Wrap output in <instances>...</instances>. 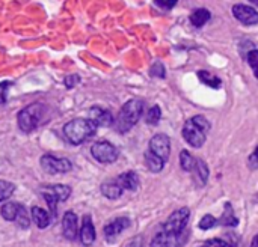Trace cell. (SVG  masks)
<instances>
[{
    "instance_id": "2",
    "label": "cell",
    "mask_w": 258,
    "mask_h": 247,
    "mask_svg": "<svg viewBox=\"0 0 258 247\" xmlns=\"http://www.w3.org/2000/svg\"><path fill=\"white\" fill-rule=\"evenodd\" d=\"M210 131V122L204 116L190 118L183 127V137L194 148H201Z\"/></svg>"
},
{
    "instance_id": "3",
    "label": "cell",
    "mask_w": 258,
    "mask_h": 247,
    "mask_svg": "<svg viewBox=\"0 0 258 247\" xmlns=\"http://www.w3.org/2000/svg\"><path fill=\"white\" fill-rule=\"evenodd\" d=\"M45 112H47V109L41 103H35V104L24 107L18 113V127L21 128V131L30 133V131L36 130L44 122Z\"/></svg>"
},
{
    "instance_id": "37",
    "label": "cell",
    "mask_w": 258,
    "mask_h": 247,
    "mask_svg": "<svg viewBox=\"0 0 258 247\" xmlns=\"http://www.w3.org/2000/svg\"><path fill=\"white\" fill-rule=\"evenodd\" d=\"M251 163H258V146L255 148V151H254V154L251 157Z\"/></svg>"
},
{
    "instance_id": "4",
    "label": "cell",
    "mask_w": 258,
    "mask_h": 247,
    "mask_svg": "<svg viewBox=\"0 0 258 247\" xmlns=\"http://www.w3.org/2000/svg\"><path fill=\"white\" fill-rule=\"evenodd\" d=\"M144 112V103L141 100H130L127 101L122 109L119 110L118 119H116V128L121 133L128 131L133 125L138 124L139 118Z\"/></svg>"
},
{
    "instance_id": "40",
    "label": "cell",
    "mask_w": 258,
    "mask_h": 247,
    "mask_svg": "<svg viewBox=\"0 0 258 247\" xmlns=\"http://www.w3.org/2000/svg\"><path fill=\"white\" fill-rule=\"evenodd\" d=\"M201 247H207V244H204V246H201Z\"/></svg>"
},
{
    "instance_id": "6",
    "label": "cell",
    "mask_w": 258,
    "mask_h": 247,
    "mask_svg": "<svg viewBox=\"0 0 258 247\" xmlns=\"http://www.w3.org/2000/svg\"><path fill=\"white\" fill-rule=\"evenodd\" d=\"M91 154L92 157L100 161V163H104V164H109V163H113L116 161L118 158V149L109 143V142H97L91 146Z\"/></svg>"
},
{
    "instance_id": "1",
    "label": "cell",
    "mask_w": 258,
    "mask_h": 247,
    "mask_svg": "<svg viewBox=\"0 0 258 247\" xmlns=\"http://www.w3.org/2000/svg\"><path fill=\"white\" fill-rule=\"evenodd\" d=\"M97 131V125L88 118H77L73 119L70 122L65 124L63 127V134L67 137L68 142H71L73 145H80L83 142H86L88 139H91Z\"/></svg>"
},
{
    "instance_id": "10",
    "label": "cell",
    "mask_w": 258,
    "mask_h": 247,
    "mask_svg": "<svg viewBox=\"0 0 258 247\" xmlns=\"http://www.w3.org/2000/svg\"><path fill=\"white\" fill-rule=\"evenodd\" d=\"M233 15L246 26H252L258 23V12L254 8L246 5H236L233 8Z\"/></svg>"
},
{
    "instance_id": "11",
    "label": "cell",
    "mask_w": 258,
    "mask_h": 247,
    "mask_svg": "<svg viewBox=\"0 0 258 247\" xmlns=\"http://www.w3.org/2000/svg\"><path fill=\"white\" fill-rule=\"evenodd\" d=\"M89 119L97 127H110L113 124V116L109 110L103 107H92L89 110Z\"/></svg>"
},
{
    "instance_id": "12",
    "label": "cell",
    "mask_w": 258,
    "mask_h": 247,
    "mask_svg": "<svg viewBox=\"0 0 258 247\" xmlns=\"http://www.w3.org/2000/svg\"><path fill=\"white\" fill-rule=\"evenodd\" d=\"M62 231H63V237L67 240H76L77 237V216L73 213V211H67L63 214V219H62Z\"/></svg>"
},
{
    "instance_id": "22",
    "label": "cell",
    "mask_w": 258,
    "mask_h": 247,
    "mask_svg": "<svg viewBox=\"0 0 258 247\" xmlns=\"http://www.w3.org/2000/svg\"><path fill=\"white\" fill-rule=\"evenodd\" d=\"M210 20V12L207 9H197L192 15H190V23L195 27H203L207 21Z\"/></svg>"
},
{
    "instance_id": "18",
    "label": "cell",
    "mask_w": 258,
    "mask_h": 247,
    "mask_svg": "<svg viewBox=\"0 0 258 247\" xmlns=\"http://www.w3.org/2000/svg\"><path fill=\"white\" fill-rule=\"evenodd\" d=\"M192 171L195 172V178H197L198 184L204 186L207 183V178H209V168H207V164L203 160H195V164H194Z\"/></svg>"
},
{
    "instance_id": "29",
    "label": "cell",
    "mask_w": 258,
    "mask_h": 247,
    "mask_svg": "<svg viewBox=\"0 0 258 247\" xmlns=\"http://www.w3.org/2000/svg\"><path fill=\"white\" fill-rule=\"evenodd\" d=\"M248 63L251 65V68L254 69V74L258 78V50H252L248 53Z\"/></svg>"
},
{
    "instance_id": "21",
    "label": "cell",
    "mask_w": 258,
    "mask_h": 247,
    "mask_svg": "<svg viewBox=\"0 0 258 247\" xmlns=\"http://www.w3.org/2000/svg\"><path fill=\"white\" fill-rule=\"evenodd\" d=\"M47 189L57 198L59 202H63L70 198L71 195V189L68 186H63V184H54V186H47Z\"/></svg>"
},
{
    "instance_id": "17",
    "label": "cell",
    "mask_w": 258,
    "mask_h": 247,
    "mask_svg": "<svg viewBox=\"0 0 258 247\" xmlns=\"http://www.w3.org/2000/svg\"><path fill=\"white\" fill-rule=\"evenodd\" d=\"M32 219L35 222V225L39 229H44L50 225V216L45 210L39 208V207H33L32 208Z\"/></svg>"
},
{
    "instance_id": "26",
    "label": "cell",
    "mask_w": 258,
    "mask_h": 247,
    "mask_svg": "<svg viewBox=\"0 0 258 247\" xmlns=\"http://www.w3.org/2000/svg\"><path fill=\"white\" fill-rule=\"evenodd\" d=\"M14 190H15V186L12 183H8V181L0 180V202H3L8 198H11V195L14 193Z\"/></svg>"
},
{
    "instance_id": "25",
    "label": "cell",
    "mask_w": 258,
    "mask_h": 247,
    "mask_svg": "<svg viewBox=\"0 0 258 247\" xmlns=\"http://www.w3.org/2000/svg\"><path fill=\"white\" fill-rule=\"evenodd\" d=\"M221 223H222L224 226H236V225H237V219H236V216H234V213H233L230 204L225 205V213L222 214Z\"/></svg>"
},
{
    "instance_id": "7",
    "label": "cell",
    "mask_w": 258,
    "mask_h": 247,
    "mask_svg": "<svg viewBox=\"0 0 258 247\" xmlns=\"http://www.w3.org/2000/svg\"><path fill=\"white\" fill-rule=\"evenodd\" d=\"M187 240V231H183L180 234H171V232H160L157 234L150 247H183Z\"/></svg>"
},
{
    "instance_id": "13",
    "label": "cell",
    "mask_w": 258,
    "mask_h": 247,
    "mask_svg": "<svg viewBox=\"0 0 258 247\" xmlns=\"http://www.w3.org/2000/svg\"><path fill=\"white\" fill-rule=\"evenodd\" d=\"M130 226V220L127 217H118L115 219L113 222L107 223L106 228H104V235L107 240H113L116 238L122 231H125L127 228Z\"/></svg>"
},
{
    "instance_id": "33",
    "label": "cell",
    "mask_w": 258,
    "mask_h": 247,
    "mask_svg": "<svg viewBox=\"0 0 258 247\" xmlns=\"http://www.w3.org/2000/svg\"><path fill=\"white\" fill-rule=\"evenodd\" d=\"M156 5L163 9H172L177 5V0H156Z\"/></svg>"
},
{
    "instance_id": "9",
    "label": "cell",
    "mask_w": 258,
    "mask_h": 247,
    "mask_svg": "<svg viewBox=\"0 0 258 247\" xmlns=\"http://www.w3.org/2000/svg\"><path fill=\"white\" fill-rule=\"evenodd\" d=\"M150 151L160 157L162 160H168L171 154V140L166 134H156L150 140Z\"/></svg>"
},
{
    "instance_id": "39",
    "label": "cell",
    "mask_w": 258,
    "mask_h": 247,
    "mask_svg": "<svg viewBox=\"0 0 258 247\" xmlns=\"http://www.w3.org/2000/svg\"><path fill=\"white\" fill-rule=\"evenodd\" d=\"M251 2H252L254 5H257V6H258V0H251Z\"/></svg>"
},
{
    "instance_id": "35",
    "label": "cell",
    "mask_w": 258,
    "mask_h": 247,
    "mask_svg": "<svg viewBox=\"0 0 258 247\" xmlns=\"http://www.w3.org/2000/svg\"><path fill=\"white\" fill-rule=\"evenodd\" d=\"M79 81H80L79 75H70V77H67V78H65V85H67V88H74Z\"/></svg>"
},
{
    "instance_id": "32",
    "label": "cell",
    "mask_w": 258,
    "mask_h": 247,
    "mask_svg": "<svg viewBox=\"0 0 258 247\" xmlns=\"http://www.w3.org/2000/svg\"><path fill=\"white\" fill-rule=\"evenodd\" d=\"M150 74L154 75V77H160V78L165 77V68H163V65H162V63H154V65L151 66Z\"/></svg>"
},
{
    "instance_id": "36",
    "label": "cell",
    "mask_w": 258,
    "mask_h": 247,
    "mask_svg": "<svg viewBox=\"0 0 258 247\" xmlns=\"http://www.w3.org/2000/svg\"><path fill=\"white\" fill-rule=\"evenodd\" d=\"M125 247H142V237H135Z\"/></svg>"
},
{
    "instance_id": "30",
    "label": "cell",
    "mask_w": 258,
    "mask_h": 247,
    "mask_svg": "<svg viewBox=\"0 0 258 247\" xmlns=\"http://www.w3.org/2000/svg\"><path fill=\"white\" fill-rule=\"evenodd\" d=\"M216 225V219L213 217V216H210V214H207V216H204L203 219H201V222H200V228L201 229H210V228H213Z\"/></svg>"
},
{
    "instance_id": "8",
    "label": "cell",
    "mask_w": 258,
    "mask_h": 247,
    "mask_svg": "<svg viewBox=\"0 0 258 247\" xmlns=\"http://www.w3.org/2000/svg\"><path fill=\"white\" fill-rule=\"evenodd\" d=\"M41 166L47 174H67L71 171L73 164L67 158H59L51 154H45L41 157Z\"/></svg>"
},
{
    "instance_id": "20",
    "label": "cell",
    "mask_w": 258,
    "mask_h": 247,
    "mask_svg": "<svg viewBox=\"0 0 258 247\" xmlns=\"http://www.w3.org/2000/svg\"><path fill=\"white\" fill-rule=\"evenodd\" d=\"M145 163H147V168L151 171V172H160L165 166V160H162L160 157H157L156 154H153L151 151H148L145 154Z\"/></svg>"
},
{
    "instance_id": "27",
    "label": "cell",
    "mask_w": 258,
    "mask_h": 247,
    "mask_svg": "<svg viewBox=\"0 0 258 247\" xmlns=\"http://www.w3.org/2000/svg\"><path fill=\"white\" fill-rule=\"evenodd\" d=\"M180 163H181V168L187 172H190L194 169V164H195V160L192 158L190 152L187 151H181L180 154Z\"/></svg>"
},
{
    "instance_id": "16",
    "label": "cell",
    "mask_w": 258,
    "mask_h": 247,
    "mask_svg": "<svg viewBox=\"0 0 258 247\" xmlns=\"http://www.w3.org/2000/svg\"><path fill=\"white\" fill-rule=\"evenodd\" d=\"M21 208H23V205H20V204H17V202H6L3 207H2V217L5 219V220H8V222H15L17 220V217H18V214H20V211H21Z\"/></svg>"
},
{
    "instance_id": "15",
    "label": "cell",
    "mask_w": 258,
    "mask_h": 247,
    "mask_svg": "<svg viewBox=\"0 0 258 247\" xmlns=\"http://www.w3.org/2000/svg\"><path fill=\"white\" fill-rule=\"evenodd\" d=\"M116 183L119 184V187H121L122 190L135 192V190H138V187H139V180H138V175H136L135 172L121 174V175L116 178Z\"/></svg>"
},
{
    "instance_id": "23",
    "label": "cell",
    "mask_w": 258,
    "mask_h": 247,
    "mask_svg": "<svg viewBox=\"0 0 258 247\" xmlns=\"http://www.w3.org/2000/svg\"><path fill=\"white\" fill-rule=\"evenodd\" d=\"M198 77L201 78V81L203 83H206L207 86H210V88H219L221 86V78H218L216 75H213V74H210V72H207V71H200L198 72Z\"/></svg>"
},
{
    "instance_id": "31",
    "label": "cell",
    "mask_w": 258,
    "mask_h": 247,
    "mask_svg": "<svg viewBox=\"0 0 258 247\" xmlns=\"http://www.w3.org/2000/svg\"><path fill=\"white\" fill-rule=\"evenodd\" d=\"M12 86L11 81H2L0 83V104L6 103V97H8V89Z\"/></svg>"
},
{
    "instance_id": "5",
    "label": "cell",
    "mask_w": 258,
    "mask_h": 247,
    "mask_svg": "<svg viewBox=\"0 0 258 247\" xmlns=\"http://www.w3.org/2000/svg\"><path fill=\"white\" fill-rule=\"evenodd\" d=\"M190 217V211L189 208H180L177 211H174L169 219L165 222L163 225V232H171V234H180L183 231H186L187 222Z\"/></svg>"
},
{
    "instance_id": "24",
    "label": "cell",
    "mask_w": 258,
    "mask_h": 247,
    "mask_svg": "<svg viewBox=\"0 0 258 247\" xmlns=\"http://www.w3.org/2000/svg\"><path fill=\"white\" fill-rule=\"evenodd\" d=\"M41 195L44 196V199H45V202H47V205H48V208H50V211H51V214L53 216H56V205L59 204V201H57V198L47 189V187H44V189H41Z\"/></svg>"
},
{
    "instance_id": "14",
    "label": "cell",
    "mask_w": 258,
    "mask_h": 247,
    "mask_svg": "<svg viewBox=\"0 0 258 247\" xmlns=\"http://www.w3.org/2000/svg\"><path fill=\"white\" fill-rule=\"evenodd\" d=\"M80 241L85 246H91L95 241V228L92 225L91 216L83 217V223H82V228H80Z\"/></svg>"
},
{
    "instance_id": "19",
    "label": "cell",
    "mask_w": 258,
    "mask_h": 247,
    "mask_svg": "<svg viewBox=\"0 0 258 247\" xmlns=\"http://www.w3.org/2000/svg\"><path fill=\"white\" fill-rule=\"evenodd\" d=\"M101 193L109 199H118L122 195V189L119 187V184L116 181H110V183H104L101 186Z\"/></svg>"
},
{
    "instance_id": "34",
    "label": "cell",
    "mask_w": 258,
    "mask_h": 247,
    "mask_svg": "<svg viewBox=\"0 0 258 247\" xmlns=\"http://www.w3.org/2000/svg\"><path fill=\"white\" fill-rule=\"evenodd\" d=\"M206 244H207V247H228V244L224 240H219V238L209 240V241H206Z\"/></svg>"
},
{
    "instance_id": "38",
    "label": "cell",
    "mask_w": 258,
    "mask_h": 247,
    "mask_svg": "<svg viewBox=\"0 0 258 247\" xmlns=\"http://www.w3.org/2000/svg\"><path fill=\"white\" fill-rule=\"evenodd\" d=\"M251 247H258V235H255V237H254V240H252V244H251Z\"/></svg>"
},
{
    "instance_id": "28",
    "label": "cell",
    "mask_w": 258,
    "mask_h": 247,
    "mask_svg": "<svg viewBox=\"0 0 258 247\" xmlns=\"http://www.w3.org/2000/svg\"><path fill=\"white\" fill-rule=\"evenodd\" d=\"M160 118H162V112H160V107L159 106H153L148 110V113H147V122L150 125H156L160 121Z\"/></svg>"
}]
</instances>
